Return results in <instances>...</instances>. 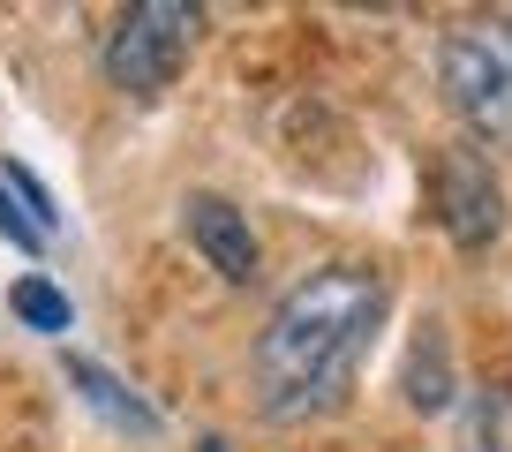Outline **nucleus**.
Listing matches in <instances>:
<instances>
[{"mask_svg":"<svg viewBox=\"0 0 512 452\" xmlns=\"http://www.w3.org/2000/svg\"><path fill=\"white\" fill-rule=\"evenodd\" d=\"M0 234H8V242H16V249H31V257H38V249H46V234H38V226L23 219V204H16V196H8V189H0Z\"/></svg>","mask_w":512,"mask_h":452,"instance_id":"obj_10","label":"nucleus"},{"mask_svg":"<svg viewBox=\"0 0 512 452\" xmlns=\"http://www.w3.org/2000/svg\"><path fill=\"white\" fill-rule=\"evenodd\" d=\"M384 309H392V279L377 264H324L302 287H287L249 355L256 407L272 422L332 415L362 370V347L384 324Z\"/></svg>","mask_w":512,"mask_h":452,"instance_id":"obj_1","label":"nucleus"},{"mask_svg":"<svg viewBox=\"0 0 512 452\" xmlns=\"http://www.w3.org/2000/svg\"><path fill=\"white\" fill-rule=\"evenodd\" d=\"M189 38H196V8H181V0H136V8L113 16L98 68H106V83L121 98H159L181 76V61H189Z\"/></svg>","mask_w":512,"mask_h":452,"instance_id":"obj_2","label":"nucleus"},{"mask_svg":"<svg viewBox=\"0 0 512 452\" xmlns=\"http://www.w3.org/2000/svg\"><path fill=\"white\" fill-rule=\"evenodd\" d=\"M8 302H16V317L31 324V332H68V294L53 287V279H23Z\"/></svg>","mask_w":512,"mask_h":452,"instance_id":"obj_9","label":"nucleus"},{"mask_svg":"<svg viewBox=\"0 0 512 452\" xmlns=\"http://www.w3.org/2000/svg\"><path fill=\"white\" fill-rule=\"evenodd\" d=\"M430 211L460 249H490L505 226V181L482 144H445L430 166Z\"/></svg>","mask_w":512,"mask_h":452,"instance_id":"obj_4","label":"nucleus"},{"mask_svg":"<svg viewBox=\"0 0 512 452\" xmlns=\"http://www.w3.org/2000/svg\"><path fill=\"white\" fill-rule=\"evenodd\" d=\"M437 76H445L452 113L475 129L467 144L512 151V61L497 46V31H452L445 53H437Z\"/></svg>","mask_w":512,"mask_h":452,"instance_id":"obj_3","label":"nucleus"},{"mask_svg":"<svg viewBox=\"0 0 512 452\" xmlns=\"http://www.w3.org/2000/svg\"><path fill=\"white\" fill-rule=\"evenodd\" d=\"M407 407H422V415H437V407H452V347L437 324H422V339L407 347V377H400Z\"/></svg>","mask_w":512,"mask_h":452,"instance_id":"obj_7","label":"nucleus"},{"mask_svg":"<svg viewBox=\"0 0 512 452\" xmlns=\"http://www.w3.org/2000/svg\"><path fill=\"white\" fill-rule=\"evenodd\" d=\"M497 46H505V61H512V23H497Z\"/></svg>","mask_w":512,"mask_h":452,"instance_id":"obj_11","label":"nucleus"},{"mask_svg":"<svg viewBox=\"0 0 512 452\" xmlns=\"http://www.w3.org/2000/svg\"><path fill=\"white\" fill-rule=\"evenodd\" d=\"M181 226H189V242L204 249V264L226 279V287H249V279H256L264 249H256V234H249V211H234L226 196L196 189L189 204H181Z\"/></svg>","mask_w":512,"mask_h":452,"instance_id":"obj_5","label":"nucleus"},{"mask_svg":"<svg viewBox=\"0 0 512 452\" xmlns=\"http://www.w3.org/2000/svg\"><path fill=\"white\" fill-rule=\"evenodd\" d=\"M467 452H512V385H482L467 407Z\"/></svg>","mask_w":512,"mask_h":452,"instance_id":"obj_8","label":"nucleus"},{"mask_svg":"<svg viewBox=\"0 0 512 452\" xmlns=\"http://www.w3.org/2000/svg\"><path fill=\"white\" fill-rule=\"evenodd\" d=\"M196 452H226V437H204V445H196Z\"/></svg>","mask_w":512,"mask_h":452,"instance_id":"obj_12","label":"nucleus"},{"mask_svg":"<svg viewBox=\"0 0 512 452\" xmlns=\"http://www.w3.org/2000/svg\"><path fill=\"white\" fill-rule=\"evenodd\" d=\"M61 377H68V385H76V392H83V400H91L106 422H121V430H136V437H151V430H159V415H151V407L136 400V392H128L113 370H98L91 355H61Z\"/></svg>","mask_w":512,"mask_h":452,"instance_id":"obj_6","label":"nucleus"}]
</instances>
